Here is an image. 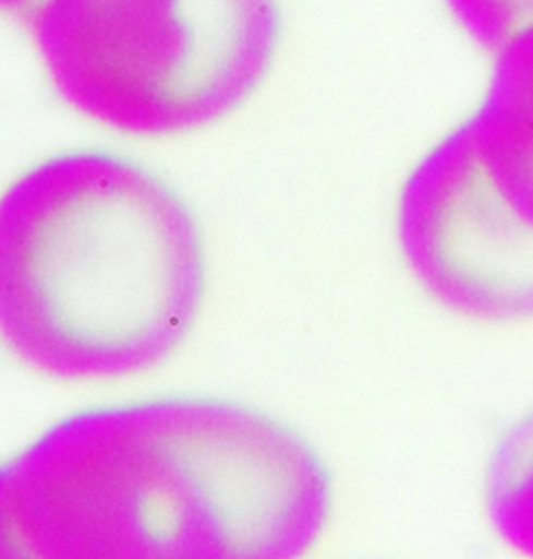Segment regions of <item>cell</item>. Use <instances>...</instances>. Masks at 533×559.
Returning <instances> with one entry per match:
<instances>
[{"mask_svg": "<svg viewBox=\"0 0 533 559\" xmlns=\"http://www.w3.org/2000/svg\"><path fill=\"white\" fill-rule=\"evenodd\" d=\"M269 2H52L34 36L71 105L132 134H178L228 116L271 68Z\"/></svg>", "mask_w": 533, "mask_h": 559, "instance_id": "obj_3", "label": "cell"}, {"mask_svg": "<svg viewBox=\"0 0 533 559\" xmlns=\"http://www.w3.org/2000/svg\"><path fill=\"white\" fill-rule=\"evenodd\" d=\"M421 174L480 253L533 295V24L505 48L482 109Z\"/></svg>", "mask_w": 533, "mask_h": 559, "instance_id": "obj_4", "label": "cell"}, {"mask_svg": "<svg viewBox=\"0 0 533 559\" xmlns=\"http://www.w3.org/2000/svg\"><path fill=\"white\" fill-rule=\"evenodd\" d=\"M331 512L317 449L223 399L86 409L0 464V559H304Z\"/></svg>", "mask_w": 533, "mask_h": 559, "instance_id": "obj_1", "label": "cell"}, {"mask_svg": "<svg viewBox=\"0 0 533 559\" xmlns=\"http://www.w3.org/2000/svg\"><path fill=\"white\" fill-rule=\"evenodd\" d=\"M484 501L500 540L521 558L533 559V412L496 444L487 462Z\"/></svg>", "mask_w": 533, "mask_h": 559, "instance_id": "obj_5", "label": "cell"}, {"mask_svg": "<svg viewBox=\"0 0 533 559\" xmlns=\"http://www.w3.org/2000/svg\"><path fill=\"white\" fill-rule=\"evenodd\" d=\"M205 272L192 211L125 157L63 153L0 197V338L48 376L159 366L198 318Z\"/></svg>", "mask_w": 533, "mask_h": 559, "instance_id": "obj_2", "label": "cell"}]
</instances>
